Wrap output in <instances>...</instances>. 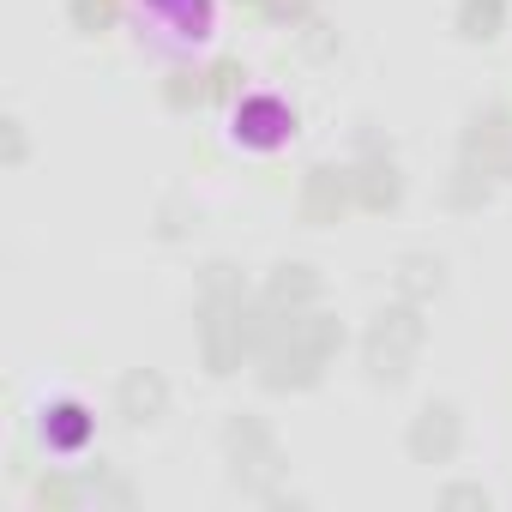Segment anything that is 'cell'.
I'll list each match as a JSON object with an SVG mask.
<instances>
[{"label":"cell","instance_id":"obj_7","mask_svg":"<svg viewBox=\"0 0 512 512\" xmlns=\"http://www.w3.org/2000/svg\"><path fill=\"white\" fill-rule=\"evenodd\" d=\"M344 199H350V181H344L338 169H314V175H308V193H302V217H308V223H338Z\"/></svg>","mask_w":512,"mask_h":512},{"label":"cell","instance_id":"obj_5","mask_svg":"<svg viewBox=\"0 0 512 512\" xmlns=\"http://www.w3.org/2000/svg\"><path fill=\"white\" fill-rule=\"evenodd\" d=\"M229 452H235V476H247V482H266L284 458H278V440L253 422V416H241L235 428H229Z\"/></svg>","mask_w":512,"mask_h":512},{"label":"cell","instance_id":"obj_9","mask_svg":"<svg viewBox=\"0 0 512 512\" xmlns=\"http://www.w3.org/2000/svg\"><path fill=\"white\" fill-rule=\"evenodd\" d=\"M356 199H362L368 211L398 205V169H392V163H380V157H368V163H362V175H356Z\"/></svg>","mask_w":512,"mask_h":512},{"label":"cell","instance_id":"obj_16","mask_svg":"<svg viewBox=\"0 0 512 512\" xmlns=\"http://www.w3.org/2000/svg\"><path fill=\"white\" fill-rule=\"evenodd\" d=\"M247 7H278V0H247Z\"/></svg>","mask_w":512,"mask_h":512},{"label":"cell","instance_id":"obj_3","mask_svg":"<svg viewBox=\"0 0 512 512\" xmlns=\"http://www.w3.org/2000/svg\"><path fill=\"white\" fill-rule=\"evenodd\" d=\"M416 350H422V320H416V308H386V314L374 320V332H368V374L386 380V386H398V380L410 374Z\"/></svg>","mask_w":512,"mask_h":512},{"label":"cell","instance_id":"obj_13","mask_svg":"<svg viewBox=\"0 0 512 512\" xmlns=\"http://www.w3.org/2000/svg\"><path fill=\"white\" fill-rule=\"evenodd\" d=\"M278 115H284L278 103H253V109H247V121H253V127H247V139H260V145H272V139H278V127H266V121H278Z\"/></svg>","mask_w":512,"mask_h":512},{"label":"cell","instance_id":"obj_2","mask_svg":"<svg viewBox=\"0 0 512 512\" xmlns=\"http://www.w3.org/2000/svg\"><path fill=\"white\" fill-rule=\"evenodd\" d=\"M199 338H205L211 374H235V362H241V350L253 338L247 332V296H241L235 278H223V266H217V278L205 290V326H199Z\"/></svg>","mask_w":512,"mask_h":512},{"label":"cell","instance_id":"obj_4","mask_svg":"<svg viewBox=\"0 0 512 512\" xmlns=\"http://www.w3.org/2000/svg\"><path fill=\"white\" fill-rule=\"evenodd\" d=\"M464 157L482 163V175H512V115L506 109H488L470 121V139H464Z\"/></svg>","mask_w":512,"mask_h":512},{"label":"cell","instance_id":"obj_1","mask_svg":"<svg viewBox=\"0 0 512 512\" xmlns=\"http://www.w3.org/2000/svg\"><path fill=\"white\" fill-rule=\"evenodd\" d=\"M344 326L332 314H290L278 320V332L266 338V386L272 392H302L326 374V362L338 356Z\"/></svg>","mask_w":512,"mask_h":512},{"label":"cell","instance_id":"obj_11","mask_svg":"<svg viewBox=\"0 0 512 512\" xmlns=\"http://www.w3.org/2000/svg\"><path fill=\"white\" fill-rule=\"evenodd\" d=\"M314 290H320V278H314L308 266H284V272L272 278V302H278V308H284V302H290V308H296V302H314Z\"/></svg>","mask_w":512,"mask_h":512},{"label":"cell","instance_id":"obj_10","mask_svg":"<svg viewBox=\"0 0 512 512\" xmlns=\"http://www.w3.org/2000/svg\"><path fill=\"white\" fill-rule=\"evenodd\" d=\"M500 25H506V0H464V7H458V31L470 43H494Z\"/></svg>","mask_w":512,"mask_h":512},{"label":"cell","instance_id":"obj_12","mask_svg":"<svg viewBox=\"0 0 512 512\" xmlns=\"http://www.w3.org/2000/svg\"><path fill=\"white\" fill-rule=\"evenodd\" d=\"M115 13H121V0H73V25H79V31H91V37H97V31H109V25H115Z\"/></svg>","mask_w":512,"mask_h":512},{"label":"cell","instance_id":"obj_15","mask_svg":"<svg viewBox=\"0 0 512 512\" xmlns=\"http://www.w3.org/2000/svg\"><path fill=\"white\" fill-rule=\"evenodd\" d=\"M446 506H482V494H476V488H452Z\"/></svg>","mask_w":512,"mask_h":512},{"label":"cell","instance_id":"obj_8","mask_svg":"<svg viewBox=\"0 0 512 512\" xmlns=\"http://www.w3.org/2000/svg\"><path fill=\"white\" fill-rule=\"evenodd\" d=\"M163 398H169V392H163L157 374H127V380H121V416H127V422H157V416H163Z\"/></svg>","mask_w":512,"mask_h":512},{"label":"cell","instance_id":"obj_6","mask_svg":"<svg viewBox=\"0 0 512 512\" xmlns=\"http://www.w3.org/2000/svg\"><path fill=\"white\" fill-rule=\"evenodd\" d=\"M410 452H416V464H446L458 452V410L452 404H428L416 416V428H410Z\"/></svg>","mask_w":512,"mask_h":512},{"label":"cell","instance_id":"obj_14","mask_svg":"<svg viewBox=\"0 0 512 512\" xmlns=\"http://www.w3.org/2000/svg\"><path fill=\"white\" fill-rule=\"evenodd\" d=\"M85 428H91V422H85V410H79V404H61L55 440H61V446H79V440H85Z\"/></svg>","mask_w":512,"mask_h":512}]
</instances>
